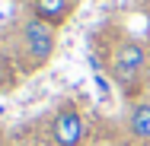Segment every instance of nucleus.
I'll use <instances>...</instances> for the list:
<instances>
[{
	"instance_id": "nucleus-1",
	"label": "nucleus",
	"mask_w": 150,
	"mask_h": 146,
	"mask_svg": "<svg viewBox=\"0 0 150 146\" xmlns=\"http://www.w3.org/2000/svg\"><path fill=\"white\" fill-rule=\"evenodd\" d=\"M109 73L115 80V86L137 102L141 89L147 83V73H150V51L144 41L125 35L118 45L112 48V57H109Z\"/></svg>"
},
{
	"instance_id": "nucleus-2",
	"label": "nucleus",
	"mask_w": 150,
	"mask_h": 146,
	"mask_svg": "<svg viewBox=\"0 0 150 146\" xmlns=\"http://www.w3.org/2000/svg\"><path fill=\"white\" fill-rule=\"evenodd\" d=\"M54 51H58V29L35 16H26L16 35V64L23 67V73H38L42 67H48Z\"/></svg>"
},
{
	"instance_id": "nucleus-3",
	"label": "nucleus",
	"mask_w": 150,
	"mask_h": 146,
	"mask_svg": "<svg viewBox=\"0 0 150 146\" xmlns=\"http://www.w3.org/2000/svg\"><path fill=\"white\" fill-rule=\"evenodd\" d=\"M83 140H86L83 111L70 102H64L51 117V143L54 146H83Z\"/></svg>"
},
{
	"instance_id": "nucleus-4",
	"label": "nucleus",
	"mask_w": 150,
	"mask_h": 146,
	"mask_svg": "<svg viewBox=\"0 0 150 146\" xmlns=\"http://www.w3.org/2000/svg\"><path fill=\"white\" fill-rule=\"evenodd\" d=\"M77 3L80 0H29V16L54 26V29H61L77 13Z\"/></svg>"
},
{
	"instance_id": "nucleus-5",
	"label": "nucleus",
	"mask_w": 150,
	"mask_h": 146,
	"mask_svg": "<svg viewBox=\"0 0 150 146\" xmlns=\"http://www.w3.org/2000/svg\"><path fill=\"white\" fill-rule=\"evenodd\" d=\"M128 133L137 143H150V98H137L128 108Z\"/></svg>"
}]
</instances>
